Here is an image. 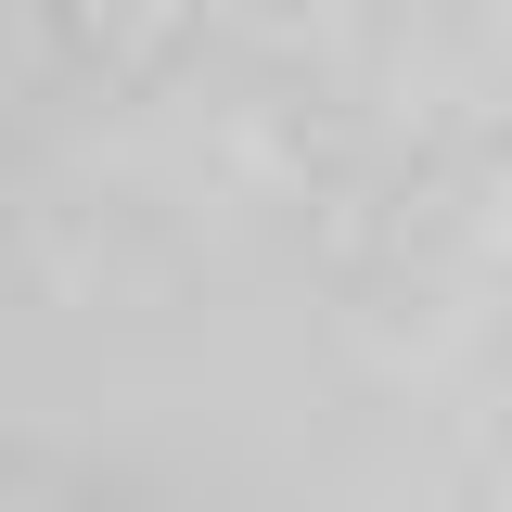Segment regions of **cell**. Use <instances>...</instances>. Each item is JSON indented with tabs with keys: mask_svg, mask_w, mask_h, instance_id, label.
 I'll return each mask as SVG.
<instances>
[{
	"mask_svg": "<svg viewBox=\"0 0 512 512\" xmlns=\"http://www.w3.org/2000/svg\"><path fill=\"white\" fill-rule=\"evenodd\" d=\"M39 13H52V0H0V26H39Z\"/></svg>",
	"mask_w": 512,
	"mask_h": 512,
	"instance_id": "cell-1",
	"label": "cell"
}]
</instances>
